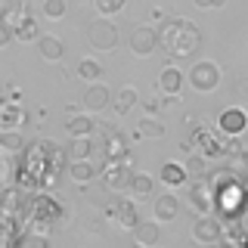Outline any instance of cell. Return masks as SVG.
Listing matches in <instances>:
<instances>
[{
	"mask_svg": "<svg viewBox=\"0 0 248 248\" xmlns=\"http://www.w3.org/2000/svg\"><path fill=\"white\" fill-rule=\"evenodd\" d=\"M62 168V149L56 143L34 140L22 155V168L16 183L22 189H37V186H53L56 183V170Z\"/></svg>",
	"mask_w": 248,
	"mask_h": 248,
	"instance_id": "1",
	"label": "cell"
},
{
	"mask_svg": "<svg viewBox=\"0 0 248 248\" xmlns=\"http://www.w3.org/2000/svg\"><path fill=\"white\" fill-rule=\"evenodd\" d=\"M158 41H161V46H165V53L170 59H189L202 46V34L189 19H170L161 28Z\"/></svg>",
	"mask_w": 248,
	"mask_h": 248,
	"instance_id": "2",
	"label": "cell"
},
{
	"mask_svg": "<svg viewBox=\"0 0 248 248\" xmlns=\"http://www.w3.org/2000/svg\"><path fill=\"white\" fill-rule=\"evenodd\" d=\"M28 214H31L34 223H59L62 217H65V208L59 205V199L46 196V192H37V196H31Z\"/></svg>",
	"mask_w": 248,
	"mask_h": 248,
	"instance_id": "3",
	"label": "cell"
},
{
	"mask_svg": "<svg viewBox=\"0 0 248 248\" xmlns=\"http://www.w3.org/2000/svg\"><path fill=\"white\" fill-rule=\"evenodd\" d=\"M189 84H192V90H199V93H211L217 84H220V65L211 59H199L196 65L189 68Z\"/></svg>",
	"mask_w": 248,
	"mask_h": 248,
	"instance_id": "4",
	"label": "cell"
},
{
	"mask_svg": "<svg viewBox=\"0 0 248 248\" xmlns=\"http://www.w3.org/2000/svg\"><path fill=\"white\" fill-rule=\"evenodd\" d=\"M103 183H106V189H112V192H124V189H130V180H134V174H130V168H127V158H121V161H106V168H103Z\"/></svg>",
	"mask_w": 248,
	"mask_h": 248,
	"instance_id": "5",
	"label": "cell"
},
{
	"mask_svg": "<svg viewBox=\"0 0 248 248\" xmlns=\"http://www.w3.org/2000/svg\"><path fill=\"white\" fill-rule=\"evenodd\" d=\"M158 34H155L152 25H134L127 34V46L134 56H149V53H155V46H158Z\"/></svg>",
	"mask_w": 248,
	"mask_h": 248,
	"instance_id": "6",
	"label": "cell"
},
{
	"mask_svg": "<svg viewBox=\"0 0 248 248\" xmlns=\"http://www.w3.org/2000/svg\"><path fill=\"white\" fill-rule=\"evenodd\" d=\"M87 37H90L93 50H115V46H118V28H115L108 19L93 22V25L87 28Z\"/></svg>",
	"mask_w": 248,
	"mask_h": 248,
	"instance_id": "7",
	"label": "cell"
},
{
	"mask_svg": "<svg viewBox=\"0 0 248 248\" xmlns=\"http://www.w3.org/2000/svg\"><path fill=\"white\" fill-rule=\"evenodd\" d=\"M245 127H248V115H245V108H239V106L223 108V112L217 115V130H220L223 137H239V134H245Z\"/></svg>",
	"mask_w": 248,
	"mask_h": 248,
	"instance_id": "8",
	"label": "cell"
},
{
	"mask_svg": "<svg viewBox=\"0 0 248 248\" xmlns=\"http://www.w3.org/2000/svg\"><path fill=\"white\" fill-rule=\"evenodd\" d=\"M186 199H189V208L196 214H208L214 208V189H211V183H208L205 177H199V180L189 186V196H186Z\"/></svg>",
	"mask_w": 248,
	"mask_h": 248,
	"instance_id": "9",
	"label": "cell"
},
{
	"mask_svg": "<svg viewBox=\"0 0 248 248\" xmlns=\"http://www.w3.org/2000/svg\"><path fill=\"white\" fill-rule=\"evenodd\" d=\"M192 239L202 245H214V242H220L223 239V227H220V220L217 217H208V214H202L199 220H196V227H192Z\"/></svg>",
	"mask_w": 248,
	"mask_h": 248,
	"instance_id": "10",
	"label": "cell"
},
{
	"mask_svg": "<svg viewBox=\"0 0 248 248\" xmlns=\"http://www.w3.org/2000/svg\"><path fill=\"white\" fill-rule=\"evenodd\" d=\"M106 214L112 217V223H118V227H127V230H134L137 223H140L134 202H127V199H115L112 205L106 208Z\"/></svg>",
	"mask_w": 248,
	"mask_h": 248,
	"instance_id": "11",
	"label": "cell"
},
{
	"mask_svg": "<svg viewBox=\"0 0 248 248\" xmlns=\"http://www.w3.org/2000/svg\"><path fill=\"white\" fill-rule=\"evenodd\" d=\"M25 121V108L19 99H0V130H19Z\"/></svg>",
	"mask_w": 248,
	"mask_h": 248,
	"instance_id": "12",
	"label": "cell"
},
{
	"mask_svg": "<svg viewBox=\"0 0 248 248\" xmlns=\"http://www.w3.org/2000/svg\"><path fill=\"white\" fill-rule=\"evenodd\" d=\"M192 140H196V146L202 149V155H208V158H217V155H223L227 149H223V140L211 134L208 127H199L196 134H192Z\"/></svg>",
	"mask_w": 248,
	"mask_h": 248,
	"instance_id": "13",
	"label": "cell"
},
{
	"mask_svg": "<svg viewBox=\"0 0 248 248\" xmlns=\"http://www.w3.org/2000/svg\"><path fill=\"white\" fill-rule=\"evenodd\" d=\"M177 211H180V202H177L174 192H165V196H158V199H155V205H152V214H155V220H158V223L174 220Z\"/></svg>",
	"mask_w": 248,
	"mask_h": 248,
	"instance_id": "14",
	"label": "cell"
},
{
	"mask_svg": "<svg viewBox=\"0 0 248 248\" xmlns=\"http://www.w3.org/2000/svg\"><path fill=\"white\" fill-rule=\"evenodd\" d=\"M158 87H161V93H168V96H177V93H180V87H183V72H180V68H174V65L161 68Z\"/></svg>",
	"mask_w": 248,
	"mask_h": 248,
	"instance_id": "15",
	"label": "cell"
},
{
	"mask_svg": "<svg viewBox=\"0 0 248 248\" xmlns=\"http://www.w3.org/2000/svg\"><path fill=\"white\" fill-rule=\"evenodd\" d=\"M108 99H112V90H108L106 84H93V87L84 93V106H87L90 112H99V108H106Z\"/></svg>",
	"mask_w": 248,
	"mask_h": 248,
	"instance_id": "16",
	"label": "cell"
},
{
	"mask_svg": "<svg viewBox=\"0 0 248 248\" xmlns=\"http://www.w3.org/2000/svg\"><path fill=\"white\" fill-rule=\"evenodd\" d=\"M37 50H41V56L50 59V62H59L62 56H65V46H62V41L53 37V34H41V37H37Z\"/></svg>",
	"mask_w": 248,
	"mask_h": 248,
	"instance_id": "17",
	"label": "cell"
},
{
	"mask_svg": "<svg viewBox=\"0 0 248 248\" xmlns=\"http://www.w3.org/2000/svg\"><path fill=\"white\" fill-rule=\"evenodd\" d=\"M186 180H189V174H186V165H177V161H165L161 165V183L165 186H183Z\"/></svg>",
	"mask_w": 248,
	"mask_h": 248,
	"instance_id": "18",
	"label": "cell"
},
{
	"mask_svg": "<svg viewBox=\"0 0 248 248\" xmlns=\"http://www.w3.org/2000/svg\"><path fill=\"white\" fill-rule=\"evenodd\" d=\"M96 174H99L96 165H90L87 158H72V165H68V177H72L75 183H90Z\"/></svg>",
	"mask_w": 248,
	"mask_h": 248,
	"instance_id": "19",
	"label": "cell"
},
{
	"mask_svg": "<svg viewBox=\"0 0 248 248\" xmlns=\"http://www.w3.org/2000/svg\"><path fill=\"white\" fill-rule=\"evenodd\" d=\"M19 245V230H16V214L0 211V248Z\"/></svg>",
	"mask_w": 248,
	"mask_h": 248,
	"instance_id": "20",
	"label": "cell"
},
{
	"mask_svg": "<svg viewBox=\"0 0 248 248\" xmlns=\"http://www.w3.org/2000/svg\"><path fill=\"white\" fill-rule=\"evenodd\" d=\"M103 152H106V161H121L127 158V143H124L121 134H108L103 143Z\"/></svg>",
	"mask_w": 248,
	"mask_h": 248,
	"instance_id": "21",
	"label": "cell"
},
{
	"mask_svg": "<svg viewBox=\"0 0 248 248\" xmlns=\"http://www.w3.org/2000/svg\"><path fill=\"white\" fill-rule=\"evenodd\" d=\"M19 189H22V186L16 183V186H6V189L0 192V211H3V214H19V211H22Z\"/></svg>",
	"mask_w": 248,
	"mask_h": 248,
	"instance_id": "22",
	"label": "cell"
},
{
	"mask_svg": "<svg viewBox=\"0 0 248 248\" xmlns=\"http://www.w3.org/2000/svg\"><path fill=\"white\" fill-rule=\"evenodd\" d=\"M158 239H161L158 223H137L134 227V242L137 245H155Z\"/></svg>",
	"mask_w": 248,
	"mask_h": 248,
	"instance_id": "23",
	"label": "cell"
},
{
	"mask_svg": "<svg viewBox=\"0 0 248 248\" xmlns=\"http://www.w3.org/2000/svg\"><path fill=\"white\" fill-rule=\"evenodd\" d=\"M65 130H68V137H90L93 134V121L87 115H72L68 124H65Z\"/></svg>",
	"mask_w": 248,
	"mask_h": 248,
	"instance_id": "24",
	"label": "cell"
},
{
	"mask_svg": "<svg viewBox=\"0 0 248 248\" xmlns=\"http://www.w3.org/2000/svg\"><path fill=\"white\" fill-rule=\"evenodd\" d=\"M13 34H16V41H37V37H41V34H37V22L31 19L28 13H25V19L13 28Z\"/></svg>",
	"mask_w": 248,
	"mask_h": 248,
	"instance_id": "25",
	"label": "cell"
},
{
	"mask_svg": "<svg viewBox=\"0 0 248 248\" xmlns=\"http://www.w3.org/2000/svg\"><path fill=\"white\" fill-rule=\"evenodd\" d=\"M152 186H155V180L149 174H134V180H130V192H134L137 199H149L152 196Z\"/></svg>",
	"mask_w": 248,
	"mask_h": 248,
	"instance_id": "26",
	"label": "cell"
},
{
	"mask_svg": "<svg viewBox=\"0 0 248 248\" xmlns=\"http://www.w3.org/2000/svg\"><path fill=\"white\" fill-rule=\"evenodd\" d=\"M96 149L93 146V140L90 137H72V146H68V155L72 158H90V152Z\"/></svg>",
	"mask_w": 248,
	"mask_h": 248,
	"instance_id": "27",
	"label": "cell"
},
{
	"mask_svg": "<svg viewBox=\"0 0 248 248\" xmlns=\"http://www.w3.org/2000/svg\"><path fill=\"white\" fill-rule=\"evenodd\" d=\"M137 99H140L137 87H124V90L118 93V99H115V108H118V115H127L130 108L137 106Z\"/></svg>",
	"mask_w": 248,
	"mask_h": 248,
	"instance_id": "28",
	"label": "cell"
},
{
	"mask_svg": "<svg viewBox=\"0 0 248 248\" xmlns=\"http://www.w3.org/2000/svg\"><path fill=\"white\" fill-rule=\"evenodd\" d=\"M99 75H103V65H99L96 59H81L78 62V78H84V81H99Z\"/></svg>",
	"mask_w": 248,
	"mask_h": 248,
	"instance_id": "29",
	"label": "cell"
},
{
	"mask_svg": "<svg viewBox=\"0 0 248 248\" xmlns=\"http://www.w3.org/2000/svg\"><path fill=\"white\" fill-rule=\"evenodd\" d=\"M13 186V161H10V152L0 146V192Z\"/></svg>",
	"mask_w": 248,
	"mask_h": 248,
	"instance_id": "30",
	"label": "cell"
},
{
	"mask_svg": "<svg viewBox=\"0 0 248 248\" xmlns=\"http://www.w3.org/2000/svg\"><path fill=\"white\" fill-rule=\"evenodd\" d=\"M0 146L6 152H19V149H25V140H22L19 130H0Z\"/></svg>",
	"mask_w": 248,
	"mask_h": 248,
	"instance_id": "31",
	"label": "cell"
},
{
	"mask_svg": "<svg viewBox=\"0 0 248 248\" xmlns=\"http://www.w3.org/2000/svg\"><path fill=\"white\" fill-rule=\"evenodd\" d=\"M140 137H149V140L165 137V124H158L155 118H149V115H146V118L140 121Z\"/></svg>",
	"mask_w": 248,
	"mask_h": 248,
	"instance_id": "32",
	"label": "cell"
},
{
	"mask_svg": "<svg viewBox=\"0 0 248 248\" xmlns=\"http://www.w3.org/2000/svg\"><path fill=\"white\" fill-rule=\"evenodd\" d=\"M68 10V0H44V16H50V19H62Z\"/></svg>",
	"mask_w": 248,
	"mask_h": 248,
	"instance_id": "33",
	"label": "cell"
},
{
	"mask_svg": "<svg viewBox=\"0 0 248 248\" xmlns=\"http://www.w3.org/2000/svg\"><path fill=\"white\" fill-rule=\"evenodd\" d=\"M93 3H96L99 16H115V13L124 10V3H127V0H93Z\"/></svg>",
	"mask_w": 248,
	"mask_h": 248,
	"instance_id": "34",
	"label": "cell"
},
{
	"mask_svg": "<svg viewBox=\"0 0 248 248\" xmlns=\"http://www.w3.org/2000/svg\"><path fill=\"white\" fill-rule=\"evenodd\" d=\"M0 19L6 22V25H19L22 19H25V10H22V6H6V10H0Z\"/></svg>",
	"mask_w": 248,
	"mask_h": 248,
	"instance_id": "35",
	"label": "cell"
},
{
	"mask_svg": "<svg viewBox=\"0 0 248 248\" xmlns=\"http://www.w3.org/2000/svg\"><path fill=\"white\" fill-rule=\"evenodd\" d=\"M205 170H208V165H205V158H202V155H192V158L186 161V174L196 177V180H199V177H205Z\"/></svg>",
	"mask_w": 248,
	"mask_h": 248,
	"instance_id": "36",
	"label": "cell"
},
{
	"mask_svg": "<svg viewBox=\"0 0 248 248\" xmlns=\"http://www.w3.org/2000/svg\"><path fill=\"white\" fill-rule=\"evenodd\" d=\"M13 37H16V34H13V25H6V22L0 19V46H3V44H10Z\"/></svg>",
	"mask_w": 248,
	"mask_h": 248,
	"instance_id": "37",
	"label": "cell"
},
{
	"mask_svg": "<svg viewBox=\"0 0 248 248\" xmlns=\"http://www.w3.org/2000/svg\"><path fill=\"white\" fill-rule=\"evenodd\" d=\"M192 3H196L199 10H211V6H223L227 0H192Z\"/></svg>",
	"mask_w": 248,
	"mask_h": 248,
	"instance_id": "38",
	"label": "cell"
},
{
	"mask_svg": "<svg viewBox=\"0 0 248 248\" xmlns=\"http://www.w3.org/2000/svg\"><path fill=\"white\" fill-rule=\"evenodd\" d=\"M143 106H146V115H149V112L155 115V112H158V108H161V103H158V99H146Z\"/></svg>",
	"mask_w": 248,
	"mask_h": 248,
	"instance_id": "39",
	"label": "cell"
},
{
	"mask_svg": "<svg viewBox=\"0 0 248 248\" xmlns=\"http://www.w3.org/2000/svg\"><path fill=\"white\" fill-rule=\"evenodd\" d=\"M239 96H248V81H239Z\"/></svg>",
	"mask_w": 248,
	"mask_h": 248,
	"instance_id": "40",
	"label": "cell"
},
{
	"mask_svg": "<svg viewBox=\"0 0 248 248\" xmlns=\"http://www.w3.org/2000/svg\"><path fill=\"white\" fill-rule=\"evenodd\" d=\"M242 245H248V236H245V239H242Z\"/></svg>",
	"mask_w": 248,
	"mask_h": 248,
	"instance_id": "41",
	"label": "cell"
},
{
	"mask_svg": "<svg viewBox=\"0 0 248 248\" xmlns=\"http://www.w3.org/2000/svg\"><path fill=\"white\" fill-rule=\"evenodd\" d=\"M0 99H3V87H0Z\"/></svg>",
	"mask_w": 248,
	"mask_h": 248,
	"instance_id": "42",
	"label": "cell"
}]
</instances>
